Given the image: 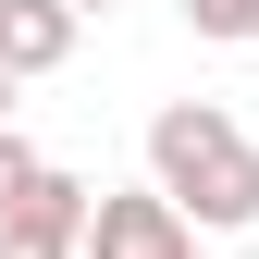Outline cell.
Here are the masks:
<instances>
[{"label": "cell", "mask_w": 259, "mask_h": 259, "mask_svg": "<svg viewBox=\"0 0 259 259\" xmlns=\"http://www.w3.org/2000/svg\"><path fill=\"white\" fill-rule=\"evenodd\" d=\"M247 50H259V37H247Z\"/></svg>", "instance_id": "cell-10"}, {"label": "cell", "mask_w": 259, "mask_h": 259, "mask_svg": "<svg viewBox=\"0 0 259 259\" xmlns=\"http://www.w3.org/2000/svg\"><path fill=\"white\" fill-rule=\"evenodd\" d=\"M74 259H198V222L160 198V185H87Z\"/></svg>", "instance_id": "cell-2"}, {"label": "cell", "mask_w": 259, "mask_h": 259, "mask_svg": "<svg viewBox=\"0 0 259 259\" xmlns=\"http://www.w3.org/2000/svg\"><path fill=\"white\" fill-rule=\"evenodd\" d=\"M0 259H74V235H37V222H0Z\"/></svg>", "instance_id": "cell-6"}, {"label": "cell", "mask_w": 259, "mask_h": 259, "mask_svg": "<svg viewBox=\"0 0 259 259\" xmlns=\"http://www.w3.org/2000/svg\"><path fill=\"white\" fill-rule=\"evenodd\" d=\"M148 185L198 235H247L259 222V136L222 99H173V111H148Z\"/></svg>", "instance_id": "cell-1"}, {"label": "cell", "mask_w": 259, "mask_h": 259, "mask_svg": "<svg viewBox=\"0 0 259 259\" xmlns=\"http://www.w3.org/2000/svg\"><path fill=\"white\" fill-rule=\"evenodd\" d=\"M74 13H111V0H74Z\"/></svg>", "instance_id": "cell-9"}, {"label": "cell", "mask_w": 259, "mask_h": 259, "mask_svg": "<svg viewBox=\"0 0 259 259\" xmlns=\"http://www.w3.org/2000/svg\"><path fill=\"white\" fill-rule=\"evenodd\" d=\"M0 222H37V235H87V173H62V160H37V173L0 198Z\"/></svg>", "instance_id": "cell-4"}, {"label": "cell", "mask_w": 259, "mask_h": 259, "mask_svg": "<svg viewBox=\"0 0 259 259\" xmlns=\"http://www.w3.org/2000/svg\"><path fill=\"white\" fill-rule=\"evenodd\" d=\"M185 25L222 37V50H247V37H259V0H185Z\"/></svg>", "instance_id": "cell-5"}, {"label": "cell", "mask_w": 259, "mask_h": 259, "mask_svg": "<svg viewBox=\"0 0 259 259\" xmlns=\"http://www.w3.org/2000/svg\"><path fill=\"white\" fill-rule=\"evenodd\" d=\"M74 25H87L74 0H0V74L13 87L25 74H62V62H74Z\"/></svg>", "instance_id": "cell-3"}, {"label": "cell", "mask_w": 259, "mask_h": 259, "mask_svg": "<svg viewBox=\"0 0 259 259\" xmlns=\"http://www.w3.org/2000/svg\"><path fill=\"white\" fill-rule=\"evenodd\" d=\"M25 173H37V148H25V136H13V123H0V198H13V185H25Z\"/></svg>", "instance_id": "cell-7"}, {"label": "cell", "mask_w": 259, "mask_h": 259, "mask_svg": "<svg viewBox=\"0 0 259 259\" xmlns=\"http://www.w3.org/2000/svg\"><path fill=\"white\" fill-rule=\"evenodd\" d=\"M0 123H13V74H0Z\"/></svg>", "instance_id": "cell-8"}]
</instances>
